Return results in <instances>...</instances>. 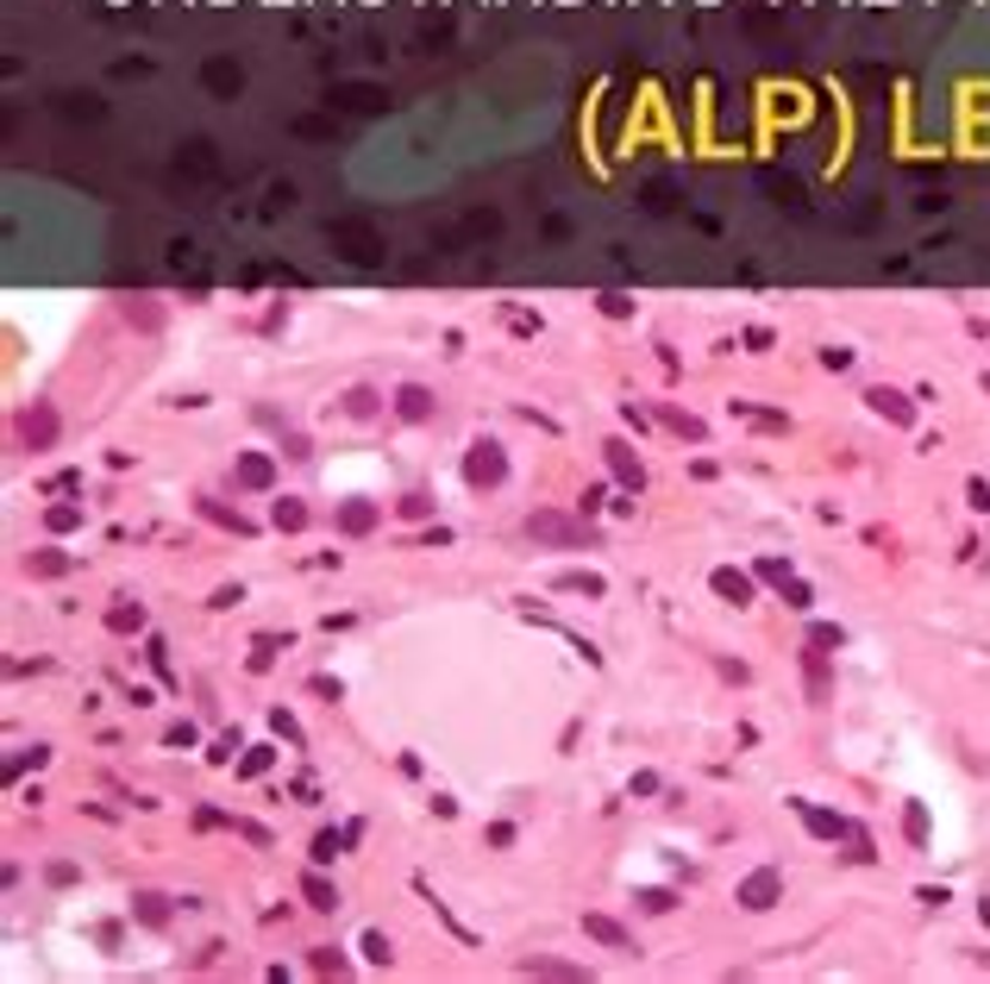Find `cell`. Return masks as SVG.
<instances>
[{"instance_id": "16", "label": "cell", "mask_w": 990, "mask_h": 984, "mask_svg": "<svg viewBox=\"0 0 990 984\" xmlns=\"http://www.w3.org/2000/svg\"><path fill=\"white\" fill-rule=\"evenodd\" d=\"M132 922H138V928H170V915H176V909H170V897H163V890H132V909H126Z\"/></svg>"}, {"instance_id": "39", "label": "cell", "mask_w": 990, "mask_h": 984, "mask_svg": "<svg viewBox=\"0 0 990 984\" xmlns=\"http://www.w3.org/2000/svg\"><path fill=\"white\" fill-rule=\"evenodd\" d=\"M364 959H370V965H389V959H395V953H389V934H382V928L364 934Z\"/></svg>"}, {"instance_id": "21", "label": "cell", "mask_w": 990, "mask_h": 984, "mask_svg": "<svg viewBox=\"0 0 990 984\" xmlns=\"http://www.w3.org/2000/svg\"><path fill=\"white\" fill-rule=\"evenodd\" d=\"M796 815H803V828L821 834V840H859V828L840 822V815H821V809H809V803H796Z\"/></svg>"}, {"instance_id": "32", "label": "cell", "mask_w": 990, "mask_h": 984, "mask_svg": "<svg viewBox=\"0 0 990 984\" xmlns=\"http://www.w3.org/2000/svg\"><path fill=\"white\" fill-rule=\"evenodd\" d=\"M201 514H207V521H220V527H232V533H252V521H245V514H239V508L213 502V496H201Z\"/></svg>"}, {"instance_id": "14", "label": "cell", "mask_w": 990, "mask_h": 984, "mask_svg": "<svg viewBox=\"0 0 990 984\" xmlns=\"http://www.w3.org/2000/svg\"><path fill=\"white\" fill-rule=\"evenodd\" d=\"M327 107H345V113H389V95L370 88V82H345V88H332Z\"/></svg>"}, {"instance_id": "40", "label": "cell", "mask_w": 990, "mask_h": 984, "mask_svg": "<svg viewBox=\"0 0 990 984\" xmlns=\"http://www.w3.org/2000/svg\"><path fill=\"white\" fill-rule=\"evenodd\" d=\"M270 728H277V740H295V746H302V721H295L289 708H270Z\"/></svg>"}, {"instance_id": "25", "label": "cell", "mask_w": 990, "mask_h": 984, "mask_svg": "<svg viewBox=\"0 0 990 984\" xmlns=\"http://www.w3.org/2000/svg\"><path fill=\"white\" fill-rule=\"evenodd\" d=\"M659 421H664L671 433H677V439H689V446H702V439H709V427H702V421H696L689 408H671V402H664V408H659Z\"/></svg>"}, {"instance_id": "12", "label": "cell", "mask_w": 990, "mask_h": 984, "mask_svg": "<svg viewBox=\"0 0 990 984\" xmlns=\"http://www.w3.org/2000/svg\"><path fill=\"white\" fill-rule=\"evenodd\" d=\"M120 320H126L132 332H163L170 307L157 302V295H126V302H120Z\"/></svg>"}, {"instance_id": "9", "label": "cell", "mask_w": 990, "mask_h": 984, "mask_svg": "<svg viewBox=\"0 0 990 984\" xmlns=\"http://www.w3.org/2000/svg\"><path fill=\"white\" fill-rule=\"evenodd\" d=\"M232 483L252 489V496H264V489L277 483V452H239L232 458Z\"/></svg>"}, {"instance_id": "59", "label": "cell", "mask_w": 990, "mask_h": 984, "mask_svg": "<svg viewBox=\"0 0 990 984\" xmlns=\"http://www.w3.org/2000/svg\"><path fill=\"white\" fill-rule=\"evenodd\" d=\"M95 940H101L107 953H113V947H120V922H101V928H95Z\"/></svg>"}, {"instance_id": "43", "label": "cell", "mask_w": 990, "mask_h": 984, "mask_svg": "<svg viewBox=\"0 0 990 984\" xmlns=\"http://www.w3.org/2000/svg\"><path fill=\"white\" fill-rule=\"evenodd\" d=\"M282 458H314V446H307V433H295V427H282V446H277Z\"/></svg>"}, {"instance_id": "8", "label": "cell", "mask_w": 990, "mask_h": 984, "mask_svg": "<svg viewBox=\"0 0 990 984\" xmlns=\"http://www.w3.org/2000/svg\"><path fill=\"white\" fill-rule=\"evenodd\" d=\"M709 590L721 596V603H734V608H753V603H759V578H753V571H734V564L709 571Z\"/></svg>"}, {"instance_id": "49", "label": "cell", "mask_w": 990, "mask_h": 984, "mask_svg": "<svg viewBox=\"0 0 990 984\" xmlns=\"http://www.w3.org/2000/svg\"><path fill=\"white\" fill-rule=\"evenodd\" d=\"M145 658L157 665V678H170V646H163V640H151V646H145ZM170 683H176V678H170Z\"/></svg>"}, {"instance_id": "7", "label": "cell", "mask_w": 990, "mask_h": 984, "mask_svg": "<svg viewBox=\"0 0 990 984\" xmlns=\"http://www.w3.org/2000/svg\"><path fill=\"white\" fill-rule=\"evenodd\" d=\"M865 408H871L878 421H890V427H915V396L890 389V382H871V389H865Z\"/></svg>"}, {"instance_id": "34", "label": "cell", "mask_w": 990, "mask_h": 984, "mask_svg": "<svg viewBox=\"0 0 990 984\" xmlns=\"http://www.w3.org/2000/svg\"><path fill=\"white\" fill-rule=\"evenodd\" d=\"M176 163H188V170H195V177H207V170H213V145H207V138H188V145H182V157Z\"/></svg>"}, {"instance_id": "51", "label": "cell", "mask_w": 990, "mask_h": 984, "mask_svg": "<svg viewBox=\"0 0 990 984\" xmlns=\"http://www.w3.org/2000/svg\"><path fill=\"white\" fill-rule=\"evenodd\" d=\"M821 364H828V370H853V352H846V345H828V352H821Z\"/></svg>"}, {"instance_id": "44", "label": "cell", "mask_w": 990, "mask_h": 984, "mask_svg": "<svg viewBox=\"0 0 990 984\" xmlns=\"http://www.w3.org/2000/svg\"><path fill=\"white\" fill-rule=\"evenodd\" d=\"M903 834H909L915 847L928 840V815H921V803H909V815H903Z\"/></svg>"}, {"instance_id": "5", "label": "cell", "mask_w": 990, "mask_h": 984, "mask_svg": "<svg viewBox=\"0 0 990 984\" xmlns=\"http://www.w3.org/2000/svg\"><path fill=\"white\" fill-rule=\"evenodd\" d=\"M734 903L746 909V915H765V909H778L784 903V872L778 865H759V872H746L734 890Z\"/></svg>"}, {"instance_id": "28", "label": "cell", "mask_w": 990, "mask_h": 984, "mask_svg": "<svg viewBox=\"0 0 990 984\" xmlns=\"http://www.w3.org/2000/svg\"><path fill=\"white\" fill-rule=\"evenodd\" d=\"M57 113L63 120H101V95H76L70 88V95H57Z\"/></svg>"}, {"instance_id": "35", "label": "cell", "mask_w": 990, "mask_h": 984, "mask_svg": "<svg viewBox=\"0 0 990 984\" xmlns=\"http://www.w3.org/2000/svg\"><path fill=\"white\" fill-rule=\"evenodd\" d=\"M395 514H402V521H427V514H432V496H427V489H407L402 502H395Z\"/></svg>"}, {"instance_id": "46", "label": "cell", "mask_w": 990, "mask_h": 984, "mask_svg": "<svg viewBox=\"0 0 990 984\" xmlns=\"http://www.w3.org/2000/svg\"><path fill=\"white\" fill-rule=\"evenodd\" d=\"M232 753H245V740H239V733H220V740H213V753H207V758H213V765H227Z\"/></svg>"}, {"instance_id": "47", "label": "cell", "mask_w": 990, "mask_h": 984, "mask_svg": "<svg viewBox=\"0 0 990 984\" xmlns=\"http://www.w3.org/2000/svg\"><path fill=\"white\" fill-rule=\"evenodd\" d=\"M965 502L978 508V514H990V483H985V477H971V483H965Z\"/></svg>"}, {"instance_id": "15", "label": "cell", "mask_w": 990, "mask_h": 984, "mask_svg": "<svg viewBox=\"0 0 990 984\" xmlns=\"http://www.w3.org/2000/svg\"><path fill=\"white\" fill-rule=\"evenodd\" d=\"M382 389H370V382H352V389H345V396H339V414H345V421H382Z\"/></svg>"}, {"instance_id": "24", "label": "cell", "mask_w": 990, "mask_h": 984, "mask_svg": "<svg viewBox=\"0 0 990 984\" xmlns=\"http://www.w3.org/2000/svg\"><path fill=\"white\" fill-rule=\"evenodd\" d=\"M552 590H564V596H589V603H602V596H609V583L596 578V571H559Z\"/></svg>"}, {"instance_id": "53", "label": "cell", "mask_w": 990, "mask_h": 984, "mask_svg": "<svg viewBox=\"0 0 990 984\" xmlns=\"http://www.w3.org/2000/svg\"><path fill=\"white\" fill-rule=\"evenodd\" d=\"M740 345H746V352H765V345H771V332H765V327H746V332H740Z\"/></svg>"}, {"instance_id": "11", "label": "cell", "mask_w": 990, "mask_h": 984, "mask_svg": "<svg viewBox=\"0 0 990 984\" xmlns=\"http://www.w3.org/2000/svg\"><path fill=\"white\" fill-rule=\"evenodd\" d=\"M521 979H552V984H584L589 972L584 965H571V959H552V953H527L521 965H514Z\"/></svg>"}, {"instance_id": "48", "label": "cell", "mask_w": 990, "mask_h": 984, "mask_svg": "<svg viewBox=\"0 0 990 984\" xmlns=\"http://www.w3.org/2000/svg\"><path fill=\"white\" fill-rule=\"evenodd\" d=\"M602 502H609V483H589V489H584V502H577V514H596Z\"/></svg>"}, {"instance_id": "36", "label": "cell", "mask_w": 990, "mask_h": 984, "mask_svg": "<svg viewBox=\"0 0 990 984\" xmlns=\"http://www.w3.org/2000/svg\"><path fill=\"white\" fill-rule=\"evenodd\" d=\"M596 307H602L609 320H634V302H627L621 289H602V295H596Z\"/></svg>"}, {"instance_id": "58", "label": "cell", "mask_w": 990, "mask_h": 984, "mask_svg": "<svg viewBox=\"0 0 990 984\" xmlns=\"http://www.w3.org/2000/svg\"><path fill=\"white\" fill-rule=\"evenodd\" d=\"M45 878H51V884H76V865H70V859H57V865L45 872Z\"/></svg>"}, {"instance_id": "3", "label": "cell", "mask_w": 990, "mask_h": 984, "mask_svg": "<svg viewBox=\"0 0 990 984\" xmlns=\"http://www.w3.org/2000/svg\"><path fill=\"white\" fill-rule=\"evenodd\" d=\"M13 433H20V452H51L57 439H63V414H57L51 402H26L20 421H13Z\"/></svg>"}, {"instance_id": "6", "label": "cell", "mask_w": 990, "mask_h": 984, "mask_svg": "<svg viewBox=\"0 0 990 984\" xmlns=\"http://www.w3.org/2000/svg\"><path fill=\"white\" fill-rule=\"evenodd\" d=\"M389 408H395V421H407V427H427L432 414H439V396H432L427 382H402V389L389 396Z\"/></svg>"}, {"instance_id": "30", "label": "cell", "mask_w": 990, "mask_h": 984, "mask_svg": "<svg viewBox=\"0 0 990 984\" xmlns=\"http://www.w3.org/2000/svg\"><path fill=\"white\" fill-rule=\"evenodd\" d=\"M639 207H646V214H671V207H677V182H646V189H639Z\"/></svg>"}, {"instance_id": "2", "label": "cell", "mask_w": 990, "mask_h": 984, "mask_svg": "<svg viewBox=\"0 0 990 984\" xmlns=\"http://www.w3.org/2000/svg\"><path fill=\"white\" fill-rule=\"evenodd\" d=\"M464 483L470 489H502L509 483V446L502 439H470L464 446Z\"/></svg>"}, {"instance_id": "19", "label": "cell", "mask_w": 990, "mask_h": 984, "mask_svg": "<svg viewBox=\"0 0 990 984\" xmlns=\"http://www.w3.org/2000/svg\"><path fill=\"white\" fill-rule=\"evenodd\" d=\"M26 571L38 583H57V578H70V571H76V558L63 552V546H38V552H26Z\"/></svg>"}, {"instance_id": "33", "label": "cell", "mask_w": 990, "mask_h": 984, "mask_svg": "<svg viewBox=\"0 0 990 984\" xmlns=\"http://www.w3.org/2000/svg\"><path fill=\"white\" fill-rule=\"evenodd\" d=\"M45 527H51V533H76V527H82V502H57V508H45Z\"/></svg>"}, {"instance_id": "23", "label": "cell", "mask_w": 990, "mask_h": 984, "mask_svg": "<svg viewBox=\"0 0 990 984\" xmlns=\"http://www.w3.org/2000/svg\"><path fill=\"white\" fill-rule=\"evenodd\" d=\"M107 633H145V603L113 596V603H107Z\"/></svg>"}, {"instance_id": "57", "label": "cell", "mask_w": 990, "mask_h": 984, "mask_svg": "<svg viewBox=\"0 0 990 984\" xmlns=\"http://www.w3.org/2000/svg\"><path fill=\"white\" fill-rule=\"evenodd\" d=\"M721 678H728V683H746V678H753V671H746V665H740V658H721Z\"/></svg>"}, {"instance_id": "4", "label": "cell", "mask_w": 990, "mask_h": 984, "mask_svg": "<svg viewBox=\"0 0 990 984\" xmlns=\"http://www.w3.org/2000/svg\"><path fill=\"white\" fill-rule=\"evenodd\" d=\"M327 239H332V252L345 257V264H382V239L364 227V220H332Z\"/></svg>"}, {"instance_id": "29", "label": "cell", "mask_w": 990, "mask_h": 984, "mask_svg": "<svg viewBox=\"0 0 990 984\" xmlns=\"http://www.w3.org/2000/svg\"><path fill=\"white\" fill-rule=\"evenodd\" d=\"M307 965H314V972H332V979H345V972H352L345 947H307Z\"/></svg>"}, {"instance_id": "27", "label": "cell", "mask_w": 990, "mask_h": 984, "mask_svg": "<svg viewBox=\"0 0 990 984\" xmlns=\"http://www.w3.org/2000/svg\"><path fill=\"white\" fill-rule=\"evenodd\" d=\"M803 678H809V703H828V653L821 646L803 653Z\"/></svg>"}, {"instance_id": "18", "label": "cell", "mask_w": 990, "mask_h": 984, "mask_svg": "<svg viewBox=\"0 0 990 984\" xmlns=\"http://www.w3.org/2000/svg\"><path fill=\"white\" fill-rule=\"evenodd\" d=\"M201 82H207V95H220V101H232V95L245 88V70H239L232 57H213V63H201Z\"/></svg>"}, {"instance_id": "42", "label": "cell", "mask_w": 990, "mask_h": 984, "mask_svg": "<svg viewBox=\"0 0 990 984\" xmlns=\"http://www.w3.org/2000/svg\"><path fill=\"white\" fill-rule=\"evenodd\" d=\"M809 646H821V653H840V646H846V633L821 621V628H809Z\"/></svg>"}, {"instance_id": "45", "label": "cell", "mask_w": 990, "mask_h": 984, "mask_svg": "<svg viewBox=\"0 0 990 984\" xmlns=\"http://www.w3.org/2000/svg\"><path fill=\"white\" fill-rule=\"evenodd\" d=\"M784 603H790V608H815V590H809L803 578H790V583H784Z\"/></svg>"}, {"instance_id": "55", "label": "cell", "mask_w": 990, "mask_h": 984, "mask_svg": "<svg viewBox=\"0 0 990 984\" xmlns=\"http://www.w3.org/2000/svg\"><path fill=\"white\" fill-rule=\"evenodd\" d=\"M489 847H514V822H489Z\"/></svg>"}, {"instance_id": "52", "label": "cell", "mask_w": 990, "mask_h": 984, "mask_svg": "<svg viewBox=\"0 0 990 984\" xmlns=\"http://www.w3.org/2000/svg\"><path fill=\"white\" fill-rule=\"evenodd\" d=\"M232 834H245L252 847H270V828H257V822H232Z\"/></svg>"}, {"instance_id": "17", "label": "cell", "mask_w": 990, "mask_h": 984, "mask_svg": "<svg viewBox=\"0 0 990 984\" xmlns=\"http://www.w3.org/2000/svg\"><path fill=\"white\" fill-rule=\"evenodd\" d=\"M377 521H382V508H377V502H364V496H352V502H339V508H332V527H339V533H352V539H357V533H370Z\"/></svg>"}, {"instance_id": "26", "label": "cell", "mask_w": 990, "mask_h": 984, "mask_svg": "<svg viewBox=\"0 0 990 984\" xmlns=\"http://www.w3.org/2000/svg\"><path fill=\"white\" fill-rule=\"evenodd\" d=\"M302 897H307V909H320V915H332V909H339V884H332V878H320V872H307V878H302Z\"/></svg>"}, {"instance_id": "54", "label": "cell", "mask_w": 990, "mask_h": 984, "mask_svg": "<svg viewBox=\"0 0 990 984\" xmlns=\"http://www.w3.org/2000/svg\"><path fill=\"white\" fill-rule=\"evenodd\" d=\"M163 746H195V728H188V721H176V728L163 733Z\"/></svg>"}, {"instance_id": "10", "label": "cell", "mask_w": 990, "mask_h": 984, "mask_svg": "<svg viewBox=\"0 0 990 984\" xmlns=\"http://www.w3.org/2000/svg\"><path fill=\"white\" fill-rule=\"evenodd\" d=\"M602 458H609L614 483H621L627 496H639V489H646V464H639V452L627 446V439H609V446H602Z\"/></svg>"}, {"instance_id": "56", "label": "cell", "mask_w": 990, "mask_h": 984, "mask_svg": "<svg viewBox=\"0 0 990 984\" xmlns=\"http://www.w3.org/2000/svg\"><path fill=\"white\" fill-rule=\"evenodd\" d=\"M232 603H245V590H239V583H227V590H213V608H232Z\"/></svg>"}, {"instance_id": "37", "label": "cell", "mask_w": 990, "mask_h": 984, "mask_svg": "<svg viewBox=\"0 0 990 984\" xmlns=\"http://www.w3.org/2000/svg\"><path fill=\"white\" fill-rule=\"evenodd\" d=\"M634 903L646 909V915H671V909H677V890H639Z\"/></svg>"}, {"instance_id": "20", "label": "cell", "mask_w": 990, "mask_h": 984, "mask_svg": "<svg viewBox=\"0 0 990 984\" xmlns=\"http://www.w3.org/2000/svg\"><path fill=\"white\" fill-rule=\"evenodd\" d=\"M357 834H364L357 822H352V828H320V834H314V847H307V859H314V865H332V859L345 853Z\"/></svg>"}, {"instance_id": "22", "label": "cell", "mask_w": 990, "mask_h": 984, "mask_svg": "<svg viewBox=\"0 0 990 984\" xmlns=\"http://www.w3.org/2000/svg\"><path fill=\"white\" fill-rule=\"evenodd\" d=\"M307 521H314V508H307L302 496H277V502H270V527L277 533H302Z\"/></svg>"}, {"instance_id": "1", "label": "cell", "mask_w": 990, "mask_h": 984, "mask_svg": "<svg viewBox=\"0 0 990 984\" xmlns=\"http://www.w3.org/2000/svg\"><path fill=\"white\" fill-rule=\"evenodd\" d=\"M527 539H539V546H596V521L589 514H564V508H534L527 514Z\"/></svg>"}, {"instance_id": "41", "label": "cell", "mask_w": 990, "mask_h": 984, "mask_svg": "<svg viewBox=\"0 0 990 984\" xmlns=\"http://www.w3.org/2000/svg\"><path fill=\"white\" fill-rule=\"evenodd\" d=\"M270 758H277L270 746H252V753L239 758V772H245V778H264V772H270Z\"/></svg>"}, {"instance_id": "31", "label": "cell", "mask_w": 990, "mask_h": 984, "mask_svg": "<svg viewBox=\"0 0 990 984\" xmlns=\"http://www.w3.org/2000/svg\"><path fill=\"white\" fill-rule=\"evenodd\" d=\"M753 578L771 583V590H784V583L796 578V564H790V558H759V564H753Z\"/></svg>"}, {"instance_id": "38", "label": "cell", "mask_w": 990, "mask_h": 984, "mask_svg": "<svg viewBox=\"0 0 990 984\" xmlns=\"http://www.w3.org/2000/svg\"><path fill=\"white\" fill-rule=\"evenodd\" d=\"M45 758H51V746H26V753H13V758H7V778H20V772H26V765H32V772H38V765H45Z\"/></svg>"}, {"instance_id": "13", "label": "cell", "mask_w": 990, "mask_h": 984, "mask_svg": "<svg viewBox=\"0 0 990 984\" xmlns=\"http://www.w3.org/2000/svg\"><path fill=\"white\" fill-rule=\"evenodd\" d=\"M584 934L596 940V947H614V953H639L634 947V928H621L614 915H602V909H589L584 915Z\"/></svg>"}, {"instance_id": "50", "label": "cell", "mask_w": 990, "mask_h": 984, "mask_svg": "<svg viewBox=\"0 0 990 984\" xmlns=\"http://www.w3.org/2000/svg\"><path fill=\"white\" fill-rule=\"evenodd\" d=\"M627 790H634V797H659L664 783H659V772H634V783H627Z\"/></svg>"}]
</instances>
